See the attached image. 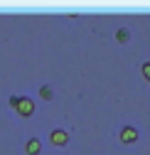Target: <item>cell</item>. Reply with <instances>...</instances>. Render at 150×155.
Returning a JSON list of instances; mask_svg holds the SVG:
<instances>
[{"mask_svg":"<svg viewBox=\"0 0 150 155\" xmlns=\"http://www.w3.org/2000/svg\"><path fill=\"white\" fill-rule=\"evenodd\" d=\"M15 113L22 116V118H30V116L34 113V101L30 99V96H20V101H17V106H15Z\"/></svg>","mask_w":150,"mask_h":155,"instance_id":"obj_2","label":"cell"},{"mask_svg":"<svg viewBox=\"0 0 150 155\" xmlns=\"http://www.w3.org/2000/svg\"><path fill=\"white\" fill-rule=\"evenodd\" d=\"M40 99H42V101H52V99H54L52 84H42V86H40Z\"/></svg>","mask_w":150,"mask_h":155,"instance_id":"obj_5","label":"cell"},{"mask_svg":"<svg viewBox=\"0 0 150 155\" xmlns=\"http://www.w3.org/2000/svg\"><path fill=\"white\" fill-rule=\"evenodd\" d=\"M25 153H27V155H40V153H42V140L34 138V135L27 138V140H25Z\"/></svg>","mask_w":150,"mask_h":155,"instance_id":"obj_4","label":"cell"},{"mask_svg":"<svg viewBox=\"0 0 150 155\" xmlns=\"http://www.w3.org/2000/svg\"><path fill=\"white\" fill-rule=\"evenodd\" d=\"M49 143L57 145V148L67 145V143H69V130H64V128H52V130H49Z\"/></svg>","mask_w":150,"mask_h":155,"instance_id":"obj_3","label":"cell"},{"mask_svg":"<svg viewBox=\"0 0 150 155\" xmlns=\"http://www.w3.org/2000/svg\"><path fill=\"white\" fill-rule=\"evenodd\" d=\"M140 74H143V79H145V81L150 84V59L140 64Z\"/></svg>","mask_w":150,"mask_h":155,"instance_id":"obj_7","label":"cell"},{"mask_svg":"<svg viewBox=\"0 0 150 155\" xmlns=\"http://www.w3.org/2000/svg\"><path fill=\"white\" fill-rule=\"evenodd\" d=\"M17 101H20V96H17V94H12V96H10V99H8V104H10L12 108L17 106Z\"/></svg>","mask_w":150,"mask_h":155,"instance_id":"obj_8","label":"cell"},{"mask_svg":"<svg viewBox=\"0 0 150 155\" xmlns=\"http://www.w3.org/2000/svg\"><path fill=\"white\" fill-rule=\"evenodd\" d=\"M128 40H130V30H128V27H118V30H116V42L126 45Z\"/></svg>","mask_w":150,"mask_h":155,"instance_id":"obj_6","label":"cell"},{"mask_svg":"<svg viewBox=\"0 0 150 155\" xmlns=\"http://www.w3.org/2000/svg\"><path fill=\"white\" fill-rule=\"evenodd\" d=\"M118 138H121V143L130 145V143H135V140L140 138V133H138V128H135V126L126 123V126H121V130H118Z\"/></svg>","mask_w":150,"mask_h":155,"instance_id":"obj_1","label":"cell"}]
</instances>
